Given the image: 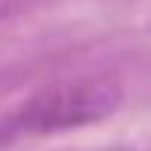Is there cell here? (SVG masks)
I'll return each instance as SVG.
<instances>
[{"label":"cell","instance_id":"6da1fadb","mask_svg":"<svg viewBox=\"0 0 151 151\" xmlns=\"http://www.w3.org/2000/svg\"><path fill=\"white\" fill-rule=\"evenodd\" d=\"M122 83L113 77H74L42 86L3 122L6 139L12 136H47L62 130H77L113 116L122 107Z\"/></svg>","mask_w":151,"mask_h":151}]
</instances>
